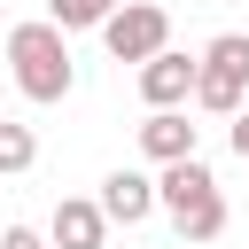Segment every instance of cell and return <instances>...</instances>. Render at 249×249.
Instances as JSON below:
<instances>
[{
    "mask_svg": "<svg viewBox=\"0 0 249 249\" xmlns=\"http://www.w3.org/2000/svg\"><path fill=\"white\" fill-rule=\"evenodd\" d=\"M47 241L54 249H109V210L86 202V195H62L54 218H47Z\"/></svg>",
    "mask_w": 249,
    "mask_h": 249,
    "instance_id": "obj_5",
    "label": "cell"
},
{
    "mask_svg": "<svg viewBox=\"0 0 249 249\" xmlns=\"http://www.w3.org/2000/svg\"><path fill=\"white\" fill-rule=\"evenodd\" d=\"M8 70H16V93L23 101H70V86H78V62H70V31L54 23V16H39V23H16L8 31Z\"/></svg>",
    "mask_w": 249,
    "mask_h": 249,
    "instance_id": "obj_1",
    "label": "cell"
},
{
    "mask_svg": "<svg viewBox=\"0 0 249 249\" xmlns=\"http://www.w3.org/2000/svg\"><path fill=\"white\" fill-rule=\"evenodd\" d=\"M241 93H249V31H218V39L202 47L195 109H210V117H241Z\"/></svg>",
    "mask_w": 249,
    "mask_h": 249,
    "instance_id": "obj_2",
    "label": "cell"
},
{
    "mask_svg": "<svg viewBox=\"0 0 249 249\" xmlns=\"http://www.w3.org/2000/svg\"><path fill=\"white\" fill-rule=\"evenodd\" d=\"M140 156H148V163H187V156H195V124H187L179 109H148V124H140Z\"/></svg>",
    "mask_w": 249,
    "mask_h": 249,
    "instance_id": "obj_7",
    "label": "cell"
},
{
    "mask_svg": "<svg viewBox=\"0 0 249 249\" xmlns=\"http://www.w3.org/2000/svg\"><path fill=\"white\" fill-rule=\"evenodd\" d=\"M195 78H202V62L179 54V47H163V54L140 62V101L148 109H179V101H195Z\"/></svg>",
    "mask_w": 249,
    "mask_h": 249,
    "instance_id": "obj_4",
    "label": "cell"
},
{
    "mask_svg": "<svg viewBox=\"0 0 249 249\" xmlns=\"http://www.w3.org/2000/svg\"><path fill=\"white\" fill-rule=\"evenodd\" d=\"M117 8H124V0H47V16H54L62 31H101Z\"/></svg>",
    "mask_w": 249,
    "mask_h": 249,
    "instance_id": "obj_9",
    "label": "cell"
},
{
    "mask_svg": "<svg viewBox=\"0 0 249 249\" xmlns=\"http://www.w3.org/2000/svg\"><path fill=\"white\" fill-rule=\"evenodd\" d=\"M101 47H109L117 62H148V54H163V47H171V16H163V0H124V8L101 23Z\"/></svg>",
    "mask_w": 249,
    "mask_h": 249,
    "instance_id": "obj_3",
    "label": "cell"
},
{
    "mask_svg": "<svg viewBox=\"0 0 249 249\" xmlns=\"http://www.w3.org/2000/svg\"><path fill=\"white\" fill-rule=\"evenodd\" d=\"M31 163H39V132L16 124V117H0V179H16V171H31Z\"/></svg>",
    "mask_w": 249,
    "mask_h": 249,
    "instance_id": "obj_8",
    "label": "cell"
},
{
    "mask_svg": "<svg viewBox=\"0 0 249 249\" xmlns=\"http://www.w3.org/2000/svg\"><path fill=\"white\" fill-rule=\"evenodd\" d=\"M93 202L109 210V226H140V218H156V210H163V195H156V179H148V171H109Z\"/></svg>",
    "mask_w": 249,
    "mask_h": 249,
    "instance_id": "obj_6",
    "label": "cell"
},
{
    "mask_svg": "<svg viewBox=\"0 0 249 249\" xmlns=\"http://www.w3.org/2000/svg\"><path fill=\"white\" fill-rule=\"evenodd\" d=\"M233 156H241V163H249V109H241V117H233Z\"/></svg>",
    "mask_w": 249,
    "mask_h": 249,
    "instance_id": "obj_11",
    "label": "cell"
},
{
    "mask_svg": "<svg viewBox=\"0 0 249 249\" xmlns=\"http://www.w3.org/2000/svg\"><path fill=\"white\" fill-rule=\"evenodd\" d=\"M0 249H54V241H47L39 226H8V233H0Z\"/></svg>",
    "mask_w": 249,
    "mask_h": 249,
    "instance_id": "obj_10",
    "label": "cell"
}]
</instances>
